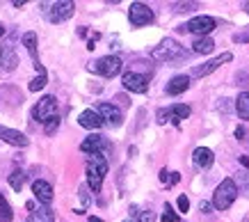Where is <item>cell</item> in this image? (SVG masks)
I'll return each instance as SVG.
<instances>
[{"label": "cell", "instance_id": "1", "mask_svg": "<svg viewBox=\"0 0 249 222\" xmlns=\"http://www.w3.org/2000/svg\"><path fill=\"white\" fill-rule=\"evenodd\" d=\"M106 174H107V158L103 153H89V158H87V185H89V190L101 192Z\"/></svg>", "mask_w": 249, "mask_h": 222}, {"label": "cell", "instance_id": "2", "mask_svg": "<svg viewBox=\"0 0 249 222\" xmlns=\"http://www.w3.org/2000/svg\"><path fill=\"white\" fill-rule=\"evenodd\" d=\"M151 57L156 62H178L183 57H188V53L176 39H162L158 46L151 51Z\"/></svg>", "mask_w": 249, "mask_h": 222}, {"label": "cell", "instance_id": "3", "mask_svg": "<svg viewBox=\"0 0 249 222\" xmlns=\"http://www.w3.org/2000/svg\"><path fill=\"white\" fill-rule=\"evenodd\" d=\"M235 197H238V184H235L233 179H224L217 185L215 195H213V206L217 208V211H227L235 202Z\"/></svg>", "mask_w": 249, "mask_h": 222}, {"label": "cell", "instance_id": "4", "mask_svg": "<svg viewBox=\"0 0 249 222\" xmlns=\"http://www.w3.org/2000/svg\"><path fill=\"white\" fill-rule=\"evenodd\" d=\"M121 60L117 57V55H106V57H98L96 62H89L87 64V69L91 71V74H98V76L103 78H114L117 74H121Z\"/></svg>", "mask_w": 249, "mask_h": 222}, {"label": "cell", "instance_id": "5", "mask_svg": "<svg viewBox=\"0 0 249 222\" xmlns=\"http://www.w3.org/2000/svg\"><path fill=\"white\" fill-rule=\"evenodd\" d=\"M53 117H57V99L51 96V94L41 96L37 106L32 108V119L37 124H46L48 119H53Z\"/></svg>", "mask_w": 249, "mask_h": 222}, {"label": "cell", "instance_id": "6", "mask_svg": "<svg viewBox=\"0 0 249 222\" xmlns=\"http://www.w3.org/2000/svg\"><path fill=\"white\" fill-rule=\"evenodd\" d=\"M73 9H76V2L71 0H57V2H48V9L46 14L51 18V23H62L73 16Z\"/></svg>", "mask_w": 249, "mask_h": 222}, {"label": "cell", "instance_id": "7", "mask_svg": "<svg viewBox=\"0 0 249 222\" xmlns=\"http://www.w3.org/2000/svg\"><path fill=\"white\" fill-rule=\"evenodd\" d=\"M158 124H167V122H172V124H181V119H188L190 117V106H185V103H174L172 108H160L158 110Z\"/></svg>", "mask_w": 249, "mask_h": 222}, {"label": "cell", "instance_id": "8", "mask_svg": "<svg viewBox=\"0 0 249 222\" xmlns=\"http://www.w3.org/2000/svg\"><path fill=\"white\" fill-rule=\"evenodd\" d=\"M215 18L213 16H195V18H190L185 25H181L178 30L181 32H195V35H199V37H208L213 30H215Z\"/></svg>", "mask_w": 249, "mask_h": 222}, {"label": "cell", "instance_id": "9", "mask_svg": "<svg viewBox=\"0 0 249 222\" xmlns=\"http://www.w3.org/2000/svg\"><path fill=\"white\" fill-rule=\"evenodd\" d=\"M128 18L135 28H144V25L153 23V9L144 2H133L128 9Z\"/></svg>", "mask_w": 249, "mask_h": 222}, {"label": "cell", "instance_id": "10", "mask_svg": "<svg viewBox=\"0 0 249 222\" xmlns=\"http://www.w3.org/2000/svg\"><path fill=\"white\" fill-rule=\"evenodd\" d=\"M121 85L133 94H144L149 90V76H144L140 71H126L121 78Z\"/></svg>", "mask_w": 249, "mask_h": 222}, {"label": "cell", "instance_id": "11", "mask_svg": "<svg viewBox=\"0 0 249 222\" xmlns=\"http://www.w3.org/2000/svg\"><path fill=\"white\" fill-rule=\"evenodd\" d=\"M231 60H233V55L227 51V53H222V55H217V57H213V60H208V62H204V64L195 67V69L190 71V78H204V76L213 74L215 69H219L222 64H227V62H231Z\"/></svg>", "mask_w": 249, "mask_h": 222}, {"label": "cell", "instance_id": "12", "mask_svg": "<svg viewBox=\"0 0 249 222\" xmlns=\"http://www.w3.org/2000/svg\"><path fill=\"white\" fill-rule=\"evenodd\" d=\"M96 112L103 117V122L110 124L112 129H119L121 124H124V115H121V110L117 106H112V103H98Z\"/></svg>", "mask_w": 249, "mask_h": 222}, {"label": "cell", "instance_id": "13", "mask_svg": "<svg viewBox=\"0 0 249 222\" xmlns=\"http://www.w3.org/2000/svg\"><path fill=\"white\" fill-rule=\"evenodd\" d=\"M32 192H35V197L39 199L41 206H48L53 202V185L48 184V181H44V179H37L32 184Z\"/></svg>", "mask_w": 249, "mask_h": 222}, {"label": "cell", "instance_id": "14", "mask_svg": "<svg viewBox=\"0 0 249 222\" xmlns=\"http://www.w3.org/2000/svg\"><path fill=\"white\" fill-rule=\"evenodd\" d=\"M21 41H23V46H25V51L30 53L35 69H37L39 74H46V69L41 67V62H39V57H37V35H35V32H25L21 37Z\"/></svg>", "mask_w": 249, "mask_h": 222}, {"label": "cell", "instance_id": "15", "mask_svg": "<svg viewBox=\"0 0 249 222\" xmlns=\"http://www.w3.org/2000/svg\"><path fill=\"white\" fill-rule=\"evenodd\" d=\"M107 140L103 135H89V138L83 140V145H80V151L85 153H103L107 151Z\"/></svg>", "mask_w": 249, "mask_h": 222}, {"label": "cell", "instance_id": "16", "mask_svg": "<svg viewBox=\"0 0 249 222\" xmlns=\"http://www.w3.org/2000/svg\"><path fill=\"white\" fill-rule=\"evenodd\" d=\"M78 124L87 130H98L106 122H103V117L98 115L96 110H83L80 117H78Z\"/></svg>", "mask_w": 249, "mask_h": 222}, {"label": "cell", "instance_id": "17", "mask_svg": "<svg viewBox=\"0 0 249 222\" xmlns=\"http://www.w3.org/2000/svg\"><path fill=\"white\" fill-rule=\"evenodd\" d=\"M0 138L5 140V142H9V145H14V147H28V142H30L21 130L7 129V126H2V124H0Z\"/></svg>", "mask_w": 249, "mask_h": 222}, {"label": "cell", "instance_id": "18", "mask_svg": "<svg viewBox=\"0 0 249 222\" xmlns=\"http://www.w3.org/2000/svg\"><path fill=\"white\" fill-rule=\"evenodd\" d=\"M192 161H195L196 167L208 169L213 165V161H215V156H213V151L208 149V147H196L195 153H192Z\"/></svg>", "mask_w": 249, "mask_h": 222}, {"label": "cell", "instance_id": "19", "mask_svg": "<svg viewBox=\"0 0 249 222\" xmlns=\"http://www.w3.org/2000/svg\"><path fill=\"white\" fill-rule=\"evenodd\" d=\"M190 87V76H174L169 83H167V94L172 96H178Z\"/></svg>", "mask_w": 249, "mask_h": 222}, {"label": "cell", "instance_id": "20", "mask_svg": "<svg viewBox=\"0 0 249 222\" xmlns=\"http://www.w3.org/2000/svg\"><path fill=\"white\" fill-rule=\"evenodd\" d=\"M25 222H55V213H53V208L51 206H39L28 215V220Z\"/></svg>", "mask_w": 249, "mask_h": 222}, {"label": "cell", "instance_id": "21", "mask_svg": "<svg viewBox=\"0 0 249 222\" xmlns=\"http://www.w3.org/2000/svg\"><path fill=\"white\" fill-rule=\"evenodd\" d=\"M235 112L240 115V119L249 122V92H240L235 99Z\"/></svg>", "mask_w": 249, "mask_h": 222}, {"label": "cell", "instance_id": "22", "mask_svg": "<svg viewBox=\"0 0 249 222\" xmlns=\"http://www.w3.org/2000/svg\"><path fill=\"white\" fill-rule=\"evenodd\" d=\"M213 48H215V41L211 37H196L195 44H192V51L199 55H208L213 53Z\"/></svg>", "mask_w": 249, "mask_h": 222}, {"label": "cell", "instance_id": "23", "mask_svg": "<svg viewBox=\"0 0 249 222\" xmlns=\"http://www.w3.org/2000/svg\"><path fill=\"white\" fill-rule=\"evenodd\" d=\"M9 185H12V188H14L16 192H21V188H23V184H25V174H23L21 169H14V172H12V174H9Z\"/></svg>", "mask_w": 249, "mask_h": 222}, {"label": "cell", "instance_id": "24", "mask_svg": "<svg viewBox=\"0 0 249 222\" xmlns=\"http://www.w3.org/2000/svg\"><path fill=\"white\" fill-rule=\"evenodd\" d=\"M12 206L7 204V199L2 197V192H0V222H12Z\"/></svg>", "mask_w": 249, "mask_h": 222}, {"label": "cell", "instance_id": "25", "mask_svg": "<svg viewBox=\"0 0 249 222\" xmlns=\"http://www.w3.org/2000/svg\"><path fill=\"white\" fill-rule=\"evenodd\" d=\"M46 83H48V78H46V74H39L37 78H32V80H30V85H28V90H30V92H39V90H41V87H44Z\"/></svg>", "mask_w": 249, "mask_h": 222}, {"label": "cell", "instance_id": "26", "mask_svg": "<svg viewBox=\"0 0 249 222\" xmlns=\"http://www.w3.org/2000/svg\"><path fill=\"white\" fill-rule=\"evenodd\" d=\"M78 197H80V204H83V211H85V208L89 206V202H91L89 185H80V188H78Z\"/></svg>", "mask_w": 249, "mask_h": 222}, {"label": "cell", "instance_id": "27", "mask_svg": "<svg viewBox=\"0 0 249 222\" xmlns=\"http://www.w3.org/2000/svg\"><path fill=\"white\" fill-rule=\"evenodd\" d=\"M176 12H192V9L199 7V2H174L172 5Z\"/></svg>", "mask_w": 249, "mask_h": 222}, {"label": "cell", "instance_id": "28", "mask_svg": "<svg viewBox=\"0 0 249 222\" xmlns=\"http://www.w3.org/2000/svg\"><path fill=\"white\" fill-rule=\"evenodd\" d=\"M57 126H60V115L53 117V119H48V122L44 124V130L48 133V135H53L55 130H57Z\"/></svg>", "mask_w": 249, "mask_h": 222}, {"label": "cell", "instance_id": "29", "mask_svg": "<svg viewBox=\"0 0 249 222\" xmlns=\"http://www.w3.org/2000/svg\"><path fill=\"white\" fill-rule=\"evenodd\" d=\"M176 206H178V211H181V213H188V211H190V199L185 197V195H181V197L176 199Z\"/></svg>", "mask_w": 249, "mask_h": 222}, {"label": "cell", "instance_id": "30", "mask_svg": "<svg viewBox=\"0 0 249 222\" xmlns=\"http://www.w3.org/2000/svg\"><path fill=\"white\" fill-rule=\"evenodd\" d=\"M137 222H156V213L153 211H142L137 215Z\"/></svg>", "mask_w": 249, "mask_h": 222}, {"label": "cell", "instance_id": "31", "mask_svg": "<svg viewBox=\"0 0 249 222\" xmlns=\"http://www.w3.org/2000/svg\"><path fill=\"white\" fill-rule=\"evenodd\" d=\"M162 222H178V220H176V213L172 211V206H169V204H165V215H162Z\"/></svg>", "mask_w": 249, "mask_h": 222}, {"label": "cell", "instance_id": "32", "mask_svg": "<svg viewBox=\"0 0 249 222\" xmlns=\"http://www.w3.org/2000/svg\"><path fill=\"white\" fill-rule=\"evenodd\" d=\"M235 80H238V85L242 87V92H247V90H249V76H247V74H238V76H235Z\"/></svg>", "mask_w": 249, "mask_h": 222}, {"label": "cell", "instance_id": "33", "mask_svg": "<svg viewBox=\"0 0 249 222\" xmlns=\"http://www.w3.org/2000/svg\"><path fill=\"white\" fill-rule=\"evenodd\" d=\"M233 41H235V44H247V41H249V32H238V35H233Z\"/></svg>", "mask_w": 249, "mask_h": 222}, {"label": "cell", "instance_id": "34", "mask_svg": "<svg viewBox=\"0 0 249 222\" xmlns=\"http://www.w3.org/2000/svg\"><path fill=\"white\" fill-rule=\"evenodd\" d=\"M238 184H240L242 188H245V192L249 195V174H240V176H238Z\"/></svg>", "mask_w": 249, "mask_h": 222}, {"label": "cell", "instance_id": "35", "mask_svg": "<svg viewBox=\"0 0 249 222\" xmlns=\"http://www.w3.org/2000/svg\"><path fill=\"white\" fill-rule=\"evenodd\" d=\"M169 176H172V172H167V169H160V181H162V184L169 185Z\"/></svg>", "mask_w": 249, "mask_h": 222}, {"label": "cell", "instance_id": "36", "mask_svg": "<svg viewBox=\"0 0 249 222\" xmlns=\"http://www.w3.org/2000/svg\"><path fill=\"white\" fill-rule=\"evenodd\" d=\"M199 208H201V213H211L213 204H208V202H201V204H199Z\"/></svg>", "mask_w": 249, "mask_h": 222}, {"label": "cell", "instance_id": "37", "mask_svg": "<svg viewBox=\"0 0 249 222\" xmlns=\"http://www.w3.org/2000/svg\"><path fill=\"white\" fill-rule=\"evenodd\" d=\"M178 179H181V176H178V172H172V176H169V185L178 184Z\"/></svg>", "mask_w": 249, "mask_h": 222}, {"label": "cell", "instance_id": "38", "mask_svg": "<svg viewBox=\"0 0 249 222\" xmlns=\"http://www.w3.org/2000/svg\"><path fill=\"white\" fill-rule=\"evenodd\" d=\"M240 163H242V165H245V167L249 169V156H240Z\"/></svg>", "mask_w": 249, "mask_h": 222}, {"label": "cell", "instance_id": "39", "mask_svg": "<svg viewBox=\"0 0 249 222\" xmlns=\"http://www.w3.org/2000/svg\"><path fill=\"white\" fill-rule=\"evenodd\" d=\"M87 222H103V220H101V218H94V215H91V218H89Z\"/></svg>", "mask_w": 249, "mask_h": 222}, {"label": "cell", "instance_id": "40", "mask_svg": "<svg viewBox=\"0 0 249 222\" xmlns=\"http://www.w3.org/2000/svg\"><path fill=\"white\" fill-rule=\"evenodd\" d=\"M242 9H245V12L249 14V2H242Z\"/></svg>", "mask_w": 249, "mask_h": 222}, {"label": "cell", "instance_id": "41", "mask_svg": "<svg viewBox=\"0 0 249 222\" xmlns=\"http://www.w3.org/2000/svg\"><path fill=\"white\" fill-rule=\"evenodd\" d=\"M0 37H5V25L0 23Z\"/></svg>", "mask_w": 249, "mask_h": 222}, {"label": "cell", "instance_id": "42", "mask_svg": "<svg viewBox=\"0 0 249 222\" xmlns=\"http://www.w3.org/2000/svg\"><path fill=\"white\" fill-rule=\"evenodd\" d=\"M242 222H249V213H247V215H245V220H242Z\"/></svg>", "mask_w": 249, "mask_h": 222}, {"label": "cell", "instance_id": "43", "mask_svg": "<svg viewBox=\"0 0 249 222\" xmlns=\"http://www.w3.org/2000/svg\"><path fill=\"white\" fill-rule=\"evenodd\" d=\"M0 62H2V48H0Z\"/></svg>", "mask_w": 249, "mask_h": 222}]
</instances>
